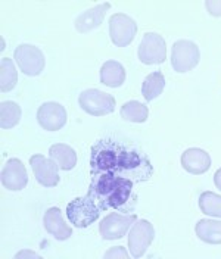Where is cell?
Here are the masks:
<instances>
[{"label": "cell", "instance_id": "cell-1", "mask_svg": "<svg viewBox=\"0 0 221 259\" xmlns=\"http://www.w3.org/2000/svg\"><path fill=\"white\" fill-rule=\"evenodd\" d=\"M90 174H110L133 183H146L154 174V166L137 146L106 137L92 146Z\"/></svg>", "mask_w": 221, "mask_h": 259}, {"label": "cell", "instance_id": "cell-17", "mask_svg": "<svg viewBox=\"0 0 221 259\" xmlns=\"http://www.w3.org/2000/svg\"><path fill=\"white\" fill-rule=\"evenodd\" d=\"M49 155L50 159L56 162L63 171H69L77 165V153L68 145H62V143L53 145L49 149Z\"/></svg>", "mask_w": 221, "mask_h": 259}, {"label": "cell", "instance_id": "cell-4", "mask_svg": "<svg viewBox=\"0 0 221 259\" xmlns=\"http://www.w3.org/2000/svg\"><path fill=\"white\" fill-rule=\"evenodd\" d=\"M100 209L96 203L89 197H77L71 200L66 206V215L71 224L79 228H86L99 218Z\"/></svg>", "mask_w": 221, "mask_h": 259}, {"label": "cell", "instance_id": "cell-3", "mask_svg": "<svg viewBox=\"0 0 221 259\" xmlns=\"http://www.w3.org/2000/svg\"><path fill=\"white\" fill-rule=\"evenodd\" d=\"M80 106L84 112L93 116H103V115H109L115 109V97L100 92L97 89H89L84 90L80 95Z\"/></svg>", "mask_w": 221, "mask_h": 259}, {"label": "cell", "instance_id": "cell-21", "mask_svg": "<svg viewBox=\"0 0 221 259\" xmlns=\"http://www.w3.org/2000/svg\"><path fill=\"white\" fill-rule=\"evenodd\" d=\"M120 112H121V116L126 121H130V122H144L148 119V115H149L148 106L140 103V102H137V100L126 102L121 106Z\"/></svg>", "mask_w": 221, "mask_h": 259}, {"label": "cell", "instance_id": "cell-9", "mask_svg": "<svg viewBox=\"0 0 221 259\" xmlns=\"http://www.w3.org/2000/svg\"><path fill=\"white\" fill-rule=\"evenodd\" d=\"M137 221V217L134 213L130 215H123V213H115L110 212L108 217H105L99 226L100 236L105 240H117V239H123L128 231V228L131 224H134Z\"/></svg>", "mask_w": 221, "mask_h": 259}, {"label": "cell", "instance_id": "cell-26", "mask_svg": "<svg viewBox=\"0 0 221 259\" xmlns=\"http://www.w3.org/2000/svg\"><path fill=\"white\" fill-rule=\"evenodd\" d=\"M205 6L211 15L221 16V0H206Z\"/></svg>", "mask_w": 221, "mask_h": 259}, {"label": "cell", "instance_id": "cell-6", "mask_svg": "<svg viewBox=\"0 0 221 259\" xmlns=\"http://www.w3.org/2000/svg\"><path fill=\"white\" fill-rule=\"evenodd\" d=\"M139 59L144 65L162 64L167 59V45L162 35L157 32H146L139 46Z\"/></svg>", "mask_w": 221, "mask_h": 259}, {"label": "cell", "instance_id": "cell-13", "mask_svg": "<svg viewBox=\"0 0 221 259\" xmlns=\"http://www.w3.org/2000/svg\"><path fill=\"white\" fill-rule=\"evenodd\" d=\"M2 183L8 190H12V192L22 190L28 183L27 169H25L24 163L16 158L6 162V165L2 171Z\"/></svg>", "mask_w": 221, "mask_h": 259}, {"label": "cell", "instance_id": "cell-28", "mask_svg": "<svg viewBox=\"0 0 221 259\" xmlns=\"http://www.w3.org/2000/svg\"><path fill=\"white\" fill-rule=\"evenodd\" d=\"M214 183H215V186L221 190V168L215 172V176H214Z\"/></svg>", "mask_w": 221, "mask_h": 259}, {"label": "cell", "instance_id": "cell-20", "mask_svg": "<svg viewBox=\"0 0 221 259\" xmlns=\"http://www.w3.org/2000/svg\"><path fill=\"white\" fill-rule=\"evenodd\" d=\"M164 87H165V77L162 75L161 71H155V72L149 74V75L144 78V81H143V97H144L148 102H151V100L157 99V97L162 93Z\"/></svg>", "mask_w": 221, "mask_h": 259}, {"label": "cell", "instance_id": "cell-11", "mask_svg": "<svg viewBox=\"0 0 221 259\" xmlns=\"http://www.w3.org/2000/svg\"><path fill=\"white\" fill-rule=\"evenodd\" d=\"M30 165L35 180L45 187H55L59 183V165L53 159H46L43 155H32L30 158Z\"/></svg>", "mask_w": 221, "mask_h": 259}, {"label": "cell", "instance_id": "cell-7", "mask_svg": "<svg viewBox=\"0 0 221 259\" xmlns=\"http://www.w3.org/2000/svg\"><path fill=\"white\" fill-rule=\"evenodd\" d=\"M154 237H155V228L149 221L146 220L136 221L128 234V247L131 256L133 258L143 256L146 249L154 242Z\"/></svg>", "mask_w": 221, "mask_h": 259}, {"label": "cell", "instance_id": "cell-16", "mask_svg": "<svg viewBox=\"0 0 221 259\" xmlns=\"http://www.w3.org/2000/svg\"><path fill=\"white\" fill-rule=\"evenodd\" d=\"M109 3H103V5H97L92 9H87L86 12H83L81 15L77 16L76 30L84 34V32H89L97 28L102 24V21L106 15V12L109 11Z\"/></svg>", "mask_w": 221, "mask_h": 259}, {"label": "cell", "instance_id": "cell-27", "mask_svg": "<svg viewBox=\"0 0 221 259\" xmlns=\"http://www.w3.org/2000/svg\"><path fill=\"white\" fill-rule=\"evenodd\" d=\"M16 259H22V258H40V255L39 253H35V252H31V250H22V252H18L15 255Z\"/></svg>", "mask_w": 221, "mask_h": 259}, {"label": "cell", "instance_id": "cell-14", "mask_svg": "<svg viewBox=\"0 0 221 259\" xmlns=\"http://www.w3.org/2000/svg\"><path fill=\"white\" fill-rule=\"evenodd\" d=\"M181 165L188 172L199 176V174H204L209 169L211 158L205 150L198 149V147H192L181 155Z\"/></svg>", "mask_w": 221, "mask_h": 259}, {"label": "cell", "instance_id": "cell-2", "mask_svg": "<svg viewBox=\"0 0 221 259\" xmlns=\"http://www.w3.org/2000/svg\"><path fill=\"white\" fill-rule=\"evenodd\" d=\"M133 181L110 174L92 176L87 196L102 210H131L136 206L137 196L133 193Z\"/></svg>", "mask_w": 221, "mask_h": 259}, {"label": "cell", "instance_id": "cell-22", "mask_svg": "<svg viewBox=\"0 0 221 259\" xmlns=\"http://www.w3.org/2000/svg\"><path fill=\"white\" fill-rule=\"evenodd\" d=\"M0 125L3 130L12 128L21 119V108L15 102H2L0 106Z\"/></svg>", "mask_w": 221, "mask_h": 259}, {"label": "cell", "instance_id": "cell-18", "mask_svg": "<svg viewBox=\"0 0 221 259\" xmlns=\"http://www.w3.org/2000/svg\"><path fill=\"white\" fill-rule=\"evenodd\" d=\"M100 81L108 87H120L126 81V69L117 61H108L100 68Z\"/></svg>", "mask_w": 221, "mask_h": 259}, {"label": "cell", "instance_id": "cell-24", "mask_svg": "<svg viewBox=\"0 0 221 259\" xmlns=\"http://www.w3.org/2000/svg\"><path fill=\"white\" fill-rule=\"evenodd\" d=\"M199 208L205 215L221 218V196L212 192H204L199 197Z\"/></svg>", "mask_w": 221, "mask_h": 259}, {"label": "cell", "instance_id": "cell-12", "mask_svg": "<svg viewBox=\"0 0 221 259\" xmlns=\"http://www.w3.org/2000/svg\"><path fill=\"white\" fill-rule=\"evenodd\" d=\"M39 124L48 131H58L66 124V111L56 102L43 103L37 112Z\"/></svg>", "mask_w": 221, "mask_h": 259}, {"label": "cell", "instance_id": "cell-15", "mask_svg": "<svg viewBox=\"0 0 221 259\" xmlns=\"http://www.w3.org/2000/svg\"><path fill=\"white\" fill-rule=\"evenodd\" d=\"M43 224L49 234H52L56 240H66L72 236V228L65 224L59 208H50L45 213Z\"/></svg>", "mask_w": 221, "mask_h": 259}, {"label": "cell", "instance_id": "cell-25", "mask_svg": "<svg viewBox=\"0 0 221 259\" xmlns=\"http://www.w3.org/2000/svg\"><path fill=\"white\" fill-rule=\"evenodd\" d=\"M105 258H120V259H128V253L123 246H117V247H110L109 250L105 253Z\"/></svg>", "mask_w": 221, "mask_h": 259}, {"label": "cell", "instance_id": "cell-10", "mask_svg": "<svg viewBox=\"0 0 221 259\" xmlns=\"http://www.w3.org/2000/svg\"><path fill=\"white\" fill-rule=\"evenodd\" d=\"M15 61L25 75L35 77L45 69V55L31 45H21L15 49Z\"/></svg>", "mask_w": 221, "mask_h": 259}, {"label": "cell", "instance_id": "cell-5", "mask_svg": "<svg viewBox=\"0 0 221 259\" xmlns=\"http://www.w3.org/2000/svg\"><path fill=\"white\" fill-rule=\"evenodd\" d=\"M201 52L199 48L190 40H178L173 46L171 53V65L177 72H188L192 71L199 64Z\"/></svg>", "mask_w": 221, "mask_h": 259}, {"label": "cell", "instance_id": "cell-19", "mask_svg": "<svg viewBox=\"0 0 221 259\" xmlns=\"http://www.w3.org/2000/svg\"><path fill=\"white\" fill-rule=\"evenodd\" d=\"M196 236L205 243L220 244L221 243V221L201 220L196 224Z\"/></svg>", "mask_w": 221, "mask_h": 259}, {"label": "cell", "instance_id": "cell-23", "mask_svg": "<svg viewBox=\"0 0 221 259\" xmlns=\"http://www.w3.org/2000/svg\"><path fill=\"white\" fill-rule=\"evenodd\" d=\"M18 74H16L15 65L12 59L2 58V72H0V89L2 92H9L15 87Z\"/></svg>", "mask_w": 221, "mask_h": 259}, {"label": "cell", "instance_id": "cell-8", "mask_svg": "<svg viewBox=\"0 0 221 259\" xmlns=\"http://www.w3.org/2000/svg\"><path fill=\"white\" fill-rule=\"evenodd\" d=\"M137 32V24L124 14H115L109 19V35L112 43L118 48L128 46Z\"/></svg>", "mask_w": 221, "mask_h": 259}]
</instances>
